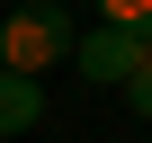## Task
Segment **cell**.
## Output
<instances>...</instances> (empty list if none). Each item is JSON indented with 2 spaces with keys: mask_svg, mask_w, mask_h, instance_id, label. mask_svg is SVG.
<instances>
[{
  "mask_svg": "<svg viewBox=\"0 0 152 143\" xmlns=\"http://www.w3.org/2000/svg\"><path fill=\"white\" fill-rule=\"evenodd\" d=\"M72 45H81V27H72L63 0H27V9L0 18V72H54Z\"/></svg>",
  "mask_w": 152,
  "mask_h": 143,
  "instance_id": "cell-1",
  "label": "cell"
},
{
  "mask_svg": "<svg viewBox=\"0 0 152 143\" xmlns=\"http://www.w3.org/2000/svg\"><path fill=\"white\" fill-rule=\"evenodd\" d=\"M72 54H81V81H116V90H125L134 72L152 63V36H134V27H90Z\"/></svg>",
  "mask_w": 152,
  "mask_h": 143,
  "instance_id": "cell-2",
  "label": "cell"
},
{
  "mask_svg": "<svg viewBox=\"0 0 152 143\" xmlns=\"http://www.w3.org/2000/svg\"><path fill=\"white\" fill-rule=\"evenodd\" d=\"M45 116V81L36 72H0V134H27Z\"/></svg>",
  "mask_w": 152,
  "mask_h": 143,
  "instance_id": "cell-3",
  "label": "cell"
},
{
  "mask_svg": "<svg viewBox=\"0 0 152 143\" xmlns=\"http://www.w3.org/2000/svg\"><path fill=\"white\" fill-rule=\"evenodd\" d=\"M99 27H134V36H152V0H99Z\"/></svg>",
  "mask_w": 152,
  "mask_h": 143,
  "instance_id": "cell-4",
  "label": "cell"
},
{
  "mask_svg": "<svg viewBox=\"0 0 152 143\" xmlns=\"http://www.w3.org/2000/svg\"><path fill=\"white\" fill-rule=\"evenodd\" d=\"M125 107H134V116H152V63H143L134 81H125Z\"/></svg>",
  "mask_w": 152,
  "mask_h": 143,
  "instance_id": "cell-5",
  "label": "cell"
}]
</instances>
